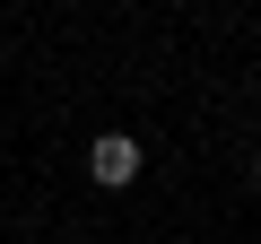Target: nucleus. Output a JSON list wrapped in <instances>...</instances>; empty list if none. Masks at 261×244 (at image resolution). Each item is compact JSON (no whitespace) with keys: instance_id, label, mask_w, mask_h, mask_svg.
Masks as SVG:
<instances>
[{"instance_id":"nucleus-1","label":"nucleus","mask_w":261,"mask_h":244,"mask_svg":"<svg viewBox=\"0 0 261 244\" xmlns=\"http://www.w3.org/2000/svg\"><path fill=\"white\" fill-rule=\"evenodd\" d=\"M87 175H96L105 192H122V183H140V140H130V131H105V140L87 149Z\"/></svg>"},{"instance_id":"nucleus-2","label":"nucleus","mask_w":261,"mask_h":244,"mask_svg":"<svg viewBox=\"0 0 261 244\" xmlns=\"http://www.w3.org/2000/svg\"><path fill=\"white\" fill-rule=\"evenodd\" d=\"M252 183H261V166H252Z\"/></svg>"}]
</instances>
